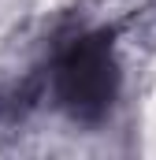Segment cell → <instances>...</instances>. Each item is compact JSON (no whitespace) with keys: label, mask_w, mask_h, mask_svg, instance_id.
<instances>
[{"label":"cell","mask_w":156,"mask_h":160,"mask_svg":"<svg viewBox=\"0 0 156 160\" xmlns=\"http://www.w3.org/2000/svg\"><path fill=\"white\" fill-rule=\"evenodd\" d=\"M52 104L75 123H100L119 93V63L112 34H82L67 41L48 71Z\"/></svg>","instance_id":"cell-1"}]
</instances>
